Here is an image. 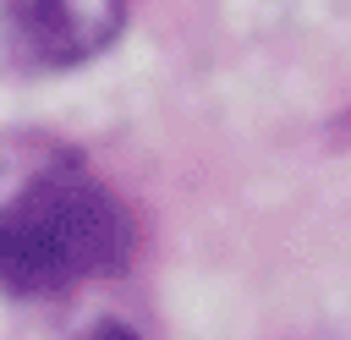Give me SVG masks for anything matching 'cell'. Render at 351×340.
Here are the masks:
<instances>
[{"label":"cell","instance_id":"1","mask_svg":"<svg viewBox=\"0 0 351 340\" xmlns=\"http://www.w3.org/2000/svg\"><path fill=\"white\" fill-rule=\"evenodd\" d=\"M126 258L132 219L88 175H38L0 208V285L16 296H60L77 280L115 274Z\"/></svg>","mask_w":351,"mask_h":340},{"label":"cell","instance_id":"3","mask_svg":"<svg viewBox=\"0 0 351 340\" xmlns=\"http://www.w3.org/2000/svg\"><path fill=\"white\" fill-rule=\"evenodd\" d=\"M77 340H143L132 324H93L88 335H77Z\"/></svg>","mask_w":351,"mask_h":340},{"label":"cell","instance_id":"2","mask_svg":"<svg viewBox=\"0 0 351 340\" xmlns=\"http://www.w3.org/2000/svg\"><path fill=\"white\" fill-rule=\"evenodd\" d=\"M5 16L33 66H77L121 33L126 0H5Z\"/></svg>","mask_w":351,"mask_h":340}]
</instances>
